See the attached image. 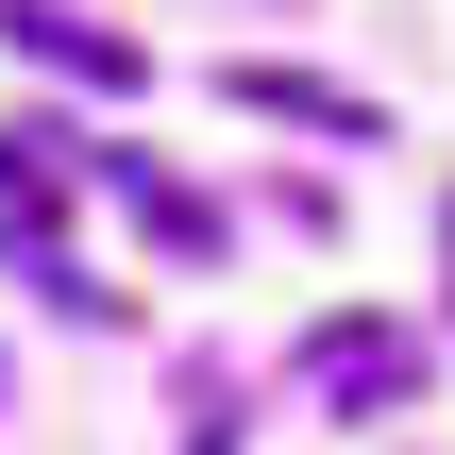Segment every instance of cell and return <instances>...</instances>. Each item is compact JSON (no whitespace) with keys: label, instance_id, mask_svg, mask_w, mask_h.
I'll return each instance as SVG.
<instances>
[{"label":"cell","instance_id":"obj_3","mask_svg":"<svg viewBox=\"0 0 455 455\" xmlns=\"http://www.w3.org/2000/svg\"><path fill=\"white\" fill-rule=\"evenodd\" d=\"M220 101L236 118H287V135H321V152H355V135H388L355 84H321V68H220Z\"/></svg>","mask_w":455,"mask_h":455},{"label":"cell","instance_id":"obj_2","mask_svg":"<svg viewBox=\"0 0 455 455\" xmlns=\"http://www.w3.org/2000/svg\"><path fill=\"white\" fill-rule=\"evenodd\" d=\"M0 253H17L51 304H101V287L68 270V220H51V135H0Z\"/></svg>","mask_w":455,"mask_h":455},{"label":"cell","instance_id":"obj_4","mask_svg":"<svg viewBox=\"0 0 455 455\" xmlns=\"http://www.w3.org/2000/svg\"><path fill=\"white\" fill-rule=\"evenodd\" d=\"M0 17H17V51H34V68H84V84H101V101H118V84H135V34H101V17H84V0H0Z\"/></svg>","mask_w":455,"mask_h":455},{"label":"cell","instance_id":"obj_1","mask_svg":"<svg viewBox=\"0 0 455 455\" xmlns=\"http://www.w3.org/2000/svg\"><path fill=\"white\" fill-rule=\"evenodd\" d=\"M304 388H321L338 422H371V405L422 388V338H405V321H321V338H304Z\"/></svg>","mask_w":455,"mask_h":455}]
</instances>
